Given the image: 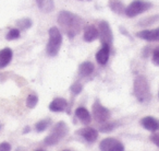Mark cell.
<instances>
[{"instance_id":"cell-1","label":"cell","mask_w":159,"mask_h":151,"mask_svg":"<svg viewBox=\"0 0 159 151\" xmlns=\"http://www.w3.org/2000/svg\"><path fill=\"white\" fill-rule=\"evenodd\" d=\"M57 21L70 40L75 37L84 27V20L81 17L66 10L59 12Z\"/></svg>"},{"instance_id":"cell-2","label":"cell","mask_w":159,"mask_h":151,"mask_svg":"<svg viewBox=\"0 0 159 151\" xmlns=\"http://www.w3.org/2000/svg\"><path fill=\"white\" fill-rule=\"evenodd\" d=\"M133 93L139 102L147 103L150 101L152 93H150L149 83L144 76L139 75L135 77L134 82H133Z\"/></svg>"},{"instance_id":"cell-3","label":"cell","mask_w":159,"mask_h":151,"mask_svg":"<svg viewBox=\"0 0 159 151\" xmlns=\"http://www.w3.org/2000/svg\"><path fill=\"white\" fill-rule=\"evenodd\" d=\"M49 40L46 46V53L50 57H55L58 55L60 51V47L62 44V34L60 30L56 27H52L48 31Z\"/></svg>"},{"instance_id":"cell-4","label":"cell","mask_w":159,"mask_h":151,"mask_svg":"<svg viewBox=\"0 0 159 151\" xmlns=\"http://www.w3.org/2000/svg\"><path fill=\"white\" fill-rule=\"evenodd\" d=\"M68 125L64 122H59L55 125L52 128L51 133L45 138L44 142L46 146H53V144H58L61 139H63L66 135H68Z\"/></svg>"},{"instance_id":"cell-5","label":"cell","mask_w":159,"mask_h":151,"mask_svg":"<svg viewBox=\"0 0 159 151\" xmlns=\"http://www.w3.org/2000/svg\"><path fill=\"white\" fill-rule=\"evenodd\" d=\"M152 7V3L149 2V1H146V0H134L125 8L124 14L128 18H134V17L139 16V14L146 12Z\"/></svg>"},{"instance_id":"cell-6","label":"cell","mask_w":159,"mask_h":151,"mask_svg":"<svg viewBox=\"0 0 159 151\" xmlns=\"http://www.w3.org/2000/svg\"><path fill=\"white\" fill-rule=\"evenodd\" d=\"M92 111H93V117L94 119L97 123H102L108 122V119L110 118V112L107 107H105L104 105L100 103L99 100H96L93 104L92 107Z\"/></svg>"},{"instance_id":"cell-7","label":"cell","mask_w":159,"mask_h":151,"mask_svg":"<svg viewBox=\"0 0 159 151\" xmlns=\"http://www.w3.org/2000/svg\"><path fill=\"white\" fill-rule=\"evenodd\" d=\"M98 32H99L100 42L102 44H108L111 45L113 42V34L110 25L107 21H100L98 24Z\"/></svg>"},{"instance_id":"cell-8","label":"cell","mask_w":159,"mask_h":151,"mask_svg":"<svg viewBox=\"0 0 159 151\" xmlns=\"http://www.w3.org/2000/svg\"><path fill=\"white\" fill-rule=\"evenodd\" d=\"M99 149L100 151H124V146L115 138H105L100 141Z\"/></svg>"},{"instance_id":"cell-9","label":"cell","mask_w":159,"mask_h":151,"mask_svg":"<svg viewBox=\"0 0 159 151\" xmlns=\"http://www.w3.org/2000/svg\"><path fill=\"white\" fill-rule=\"evenodd\" d=\"M136 37L141 40H145L148 42H158L159 41V27L152 30H143V31L137 32Z\"/></svg>"},{"instance_id":"cell-10","label":"cell","mask_w":159,"mask_h":151,"mask_svg":"<svg viewBox=\"0 0 159 151\" xmlns=\"http://www.w3.org/2000/svg\"><path fill=\"white\" fill-rule=\"evenodd\" d=\"M102 48L96 53V60L99 65L104 66L108 62L109 55H110V45L102 44Z\"/></svg>"},{"instance_id":"cell-11","label":"cell","mask_w":159,"mask_h":151,"mask_svg":"<svg viewBox=\"0 0 159 151\" xmlns=\"http://www.w3.org/2000/svg\"><path fill=\"white\" fill-rule=\"evenodd\" d=\"M98 36H99V32H98V29L94 24H89L85 27L84 34H83V38H84L85 42H94L95 40H97Z\"/></svg>"},{"instance_id":"cell-12","label":"cell","mask_w":159,"mask_h":151,"mask_svg":"<svg viewBox=\"0 0 159 151\" xmlns=\"http://www.w3.org/2000/svg\"><path fill=\"white\" fill-rule=\"evenodd\" d=\"M77 134L84 138L87 142H94L98 138V131L92 127H85V128L80 129V130H77Z\"/></svg>"},{"instance_id":"cell-13","label":"cell","mask_w":159,"mask_h":151,"mask_svg":"<svg viewBox=\"0 0 159 151\" xmlns=\"http://www.w3.org/2000/svg\"><path fill=\"white\" fill-rule=\"evenodd\" d=\"M141 125L148 131H156L159 129V120L152 116H145L141 119Z\"/></svg>"},{"instance_id":"cell-14","label":"cell","mask_w":159,"mask_h":151,"mask_svg":"<svg viewBox=\"0 0 159 151\" xmlns=\"http://www.w3.org/2000/svg\"><path fill=\"white\" fill-rule=\"evenodd\" d=\"M12 57H13V51L9 47L1 49L0 51V69H3L11 62Z\"/></svg>"},{"instance_id":"cell-15","label":"cell","mask_w":159,"mask_h":151,"mask_svg":"<svg viewBox=\"0 0 159 151\" xmlns=\"http://www.w3.org/2000/svg\"><path fill=\"white\" fill-rule=\"evenodd\" d=\"M68 106V102H66V99L63 98H56L51 101V103L49 104V110L51 112H56V113H59V112H63L64 110Z\"/></svg>"},{"instance_id":"cell-16","label":"cell","mask_w":159,"mask_h":151,"mask_svg":"<svg viewBox=\"0 0 159 151\" xmlns=\"http://www.w3.org/2000/svg\"><path fill=\"white\" fill-rule=\"evenodd\" d=\"M75 116L80 119V122L84 125H89L92 122V116L89 110L85 109L84 106H80L75 110Z\"/></svg>"},{"instance_id":"cell-17","label":"cell","mask_w":159,"mask_h":151,"mask_svg":"<svg viewBox=\"0 0 159 151\" xmlns=\"http://www.w3.org/2000/svg\"><path fill=\"white\" fill-rule=\"evenodd\" d=\"M95 69L94 64L91 61H84L79 66V75L81 77H89V75H92Z\"/></svg>"},{"instance_id":"cell-18","label":"cell","mask_w":159,"mask_h":151,"mask_svg":"<svg viewBox=\"0 0 159 151\" xmlns=\"http://www.w3.org/2000/svg\"><path fill=\"white\" fill-rule=\"evenodd\" d=\"M109 8L111 9V11L119 14V16H123L124 11H125V6L120 0H110L109 1Z\"/></svg>"},{"instance_id":"cell-19","label":"cell","mask_w":159,"mask_h":151,"mask_svg":"<svg viewBox=\"0 0 159 151\" xmlns=\"http://www.w3.org/2000/svg\"><path fill=\"white\" fill-rule=\"evenodd\" d=\"M51 124V119L50 118H45V119H42L39 122H37L35 124V130L37 133H43L45 131Z\"/></svg>"},{"instance_id":"cell-20","label":"cell","mask_w":159,"mask_h":151,"mask_svg":"<svg viewBox=\"0 0 159 151\" xmlns=\"http://www.w3.org/2000/svg\"><path fill=\"white\" fill-rule=\"evenodd\" d=\"M16 27L20 31H25V30H29L30 27H32L33 22H32L31 19L29 18H23V19H20V20L16 21Z\"/></svg>"},{"instance_id":"cell-21","label":"cell","mask_w":159,"mask_h":151,"mask_svg":"<svg viewBox=\"0 0 159 151\" xmlns=\"http://www.w3.org/2000/svg\"><path fill=\"white\" fill-rule=\"evenodd\" d=\"M53 9H55V2H53V0H44V1H43V5H42V7H40L42 11H44L45 13H49V12H51Z\"/></svg>"},{"instance_id":"cell-22","label":"cell","mask_w":159,"mask_h":151,"mask_svg":"<svg viewBox=\"0 0 159 151\" xmlns=\"http://www.w3.org/2000/svg\"><path fill=\"white\" fill-rule=\"evenodd\" d=\"M157 21H159V16H154L150 17V18H146L144 20H141L139 22V27H148V25H152L154 23H156Z\"/></svg>"},{"instance_id":"cell-23","label":"cell","mask_w":159,"mask_h":151,"mask_svg":"<svg viewBox=\"0 0 159 151\" xmlns=\"http://www.w3.org/2000/svg\"><path fill=\"white\" fill-rule=\"evenodd\" d=\"M37 103H38V96L36 95V94L32 93V94H30V95L27 96L26 106L29 107V109H34V107L37 105Z\"/></svg>"},{"instance_id":"cell-24","label":"cell","mask_w":159,"mask_h":151,"mask_svg":"<svg viewBox=\"0 0 159 151\" xmlns=\"http://www.w3.org/2000/svg\"><path fill=\"white\" fill-rule=\"evenodd\" d=\"M21 35V31L19 29H11L9 32L7 33L6 35V40L8 41H14V40H18Z\"/></svg>"},{"instance_id":"cell-25","label":"cell","mask_w":159,"mask_h":151,"mask_svg":"<svg viewBox=\"0 0 159 151\" xmlns=\"http://www.w3.org/2000/svg\"><path fill=\"white\" fill-rule=\"evenodd\" d=\"M115 128H116V123L105 122V123H102V125L99 127V131H102V133H109V131L113 130Z\"/></svg>"},{"instance_id":"cell-26","label":"cell","mask_w":159,"mask_h":151,"mask_svg":"<svg viewBox=\"0 0 159 151\" xmlns=\"http://www.w3.org/2000/svg\"><path fill=\"white\" fill-rule=\"evenodd\" d=\"M71 92H72V94H74V95H77V94L80 93V92L82 91L83 90V87H82V85L77 81V82H74L72 85H71Z\"/></svg>"},{"instance_id":"cell-27","label":"cell","mask_w":159,"mask_h":151,"mask_svg":"<svg viewBox=\"0 0 159 151\" xmlns=\"http://www.w3.org/2000/svg\"><path fill=\"white\" fill-rule=\"evenodd\" d=\"M152 62L157 66H159V46L152 51Z\"/></svg>"},{"instance_id":"cell-28","label":"cell","mask_w":159,"mask_h":151,"mask_svg":"<svg viewBox=\"0 0 159 151\" xmlns=\"http://www.w3.org/2000/svg\"><path fill=\"white\" fill-rule=\"evenodd\" d=\"M0 151H11V144L8 141H3L0 144Z\"/></svg>"},{"instance_id":"cell-29","label":"cell","mask_w":159,"mask_h":151,"mask_svg":"<svg viewBox=\"0 0 159 151\" xmlns=\"http://www.w3.org/2000/svg\"><path fill=\"white\" fill-rule=\"evenodd\" d=\"M150 140H152V141L159 148V135H157V134L152 135V137H150Z\"/></svg>"},{"instance_id":"cell-30","label":"cell","mask_w":159,"mask_h":151,"mask_svg":"<svg viewBox=\"0 0 159 151\" xmlns=\"http://www.w3.org/2000/svg\"><path fill=\"white\" fill-rule=\"evenodd\" d=\"M36 1V3H37V6H38V8L40 9V7H42V5H43V1L44 0H35Z\"/></svg>"},{"instance_id":"cell-31","label":"cell","mask_w":159,"mask_h":151,"mask_svg":"<svg viewBox=\"0 0 159 151\" xmlns=\"http://www.w3.org/2000/svg\"><path fill=\"white\" fill-rule=\"evenodd\" d=\"M30 130H31V129H30V127H26V128H24V130H23V133L26 134V133H29Z\"/></svg>"},{"instance_id":"cell-32","label":"cell","mask_w":159,"mask_h":151,"mask_svg":"<svg viewBox=\"0 0 159 151\" xmlns=\"http://www.w3.org/2000/svg\"><path fill=\"white\" fill-rule=\"evenodd\" d=\"M35 151H45L44 149H38V150H35Z\"/></svg>"},{"instance_id":"cell-33","label":"cell","mask_w":159,"mask_h":151,"mask_svg":"<svg viewBox=\"0 0 159 151\" xmlns=\"http://www.w3.org/2000/svg\"><path fill=\"white\" fill-rule=\"evenodd\" d=\"M0 129H1V123H0Z\"/></svg>"},{"instance_id":"cell-34","label":"cell","mask_w":159,"mask_h":151,"mask_svg":"<svg viewBox=\"0 0 159 151\" xmlns=\"http://www.w3.org/2000/svg\"><path fill=\"white\" fill-rule=\"evenodd\" d=\"M63 151H70V150H63Z\"/></svg>"},{"instance_id":"cell-35","label":"cell","mask_w":159,"mask_h":151,"mask_svg":"<svg viewBox=\"0 0 159 151\" xmlns=\"http://www.w3.org/2000/svg\"><path fill=\"white\" fill-rule=\"evenodd\" d=\"M158 96H159V92H158Z\"/></svg>"}]
</instances>
